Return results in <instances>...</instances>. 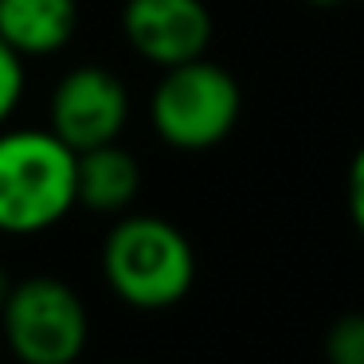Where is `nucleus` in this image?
I'll use <instances>...</instances> for the list:
<instances>
[{
	"instance_id": "f257e3e1",
	"label": "nucleus",
	"mask_w": 364,
	"mask_h": 364,
	"mask_svg": "<svg viewBox=\"0 0 364 364\" xmlns=\"http://www.w3.org/2000/svg\"><path fill=\"white\" fill-rule=\"evenodd\" d=\"M102 278L134 309H168L196 282V251L173 220L122 215L102 243Z\"/></svg>"
},
{
	"instance_id": "7ed1b4c3",
	"label": "nucleus",
	"mask_w": 364,
	"mask_h": 364,
	"mask_svg": "<svg viewBox=\"0 0 364 364\" xmlns=\"http://www.w3.org/2000/svg\"><path fill=\"white\" fill-rule=\"evenodd\" d=\"M243 114V90L228 67L212 59L165 67L149 95V122L157 137L173 149L204 153L228 141Z\"/></svg>"
},
{
	"instance_id": "39448f33",
	"label": "nucleus",
	"mask_w": 364,
	"mask_h": 364,
	"mask_svg": "<svg viewBox=\"0 0 364 364\" xmlns=\"http://www.w3.org/2000/svg\"><path fill=\"white\" fill-rule=\"evenodd\" d=\"M129 122V90L110 67L79 63L55 82L48 102V129L75 153L110 145Z\"/></svg>"
},
{
	"instance_id": "f03ea898",
	"label": "nucleus",
	"mask_w": 364,
	"mask_h": 364,
	"mask_svg": "<svg viewBox=\"0 0 364 364\" xmlns=\"http://www.w3.org/2000/svg\"><path fill=\"white\" fill-rule=\"evenodd\" d=\"M75 208L71 145L51 129H0V235H40Z\"/></svg>"
},
{
	"instance_id": "20e7f679",
	"label": "nucleus",
	"mask_w": 364,
	"mask_h": 364,
	"mask_svg": "<svg viewBox=\"0 0 364 364\" xmlns=\"http://www.w3.org/2000/svg\"><path fill=\"white\" fill-rule=\"evenodd\" d=\"M0 329L20 364H75L87 353L90 317L71 282L32 274L12 282L0 306Z\"/></svg>"
},
{
	"instance_id": "ddd939ff",
	"label": "nucleus",
	"mask_w": 364,
	"mask_h": 364,
	"mask_svg": "<svg viewBox=\"0 0 364 364\" xmlns=\"http://www.w3.org/2000/svg\"><path fill=\"white\" fill-rule=\"evenodd\" d=\"M306 4H314V9H333V4H341V0H306Z\"/></svg>"
},
{
	"instance_id": "1a4fd4ad",
	"label": "nucleus",
	"mask_w": 364,
	"mask_h": 364,
	"mask_svg": "<svg viewBox=\"0 0 364 364\" xmlns=\"http://www.w3.org/2000/svg\"><path fill=\"white\" fill-rule=\"evenodd\" d=\"M325 360L329 364H364V309H348L325 333Z\"/></svg>"
},
{
	"instance_id": "423d86ee",
	"label": "nucleus",
	"mask_w": 364,
	"mask_h": 364,
	"mask_svg": "<svg viewBox=\"0 0 364 364\" xmlns=\"http://www.w3.org/2000/svg\"><path fill=\"white\" fill-rule=\"evenodd\" d=\"M122 32L145 63L165 71L204 55L215 20L204 0H126Z\"/></svg>"
},
{
	"instance_id": "0eeeda50",
	"label": "nucleus",
	"mask_w": 364,
	"mask_h": 364,
	"mask_svg": "<svg viewBox=\"0 0 364 364\" xmlns=\"http://www.w3.org/2000/svg\"><path fill=\"white\" fill-rule=\"evenodd\" d=\"M141 192V165L118 141L75 153V200L87 212L122 215Z\"/></svg>"
},
{
	"instance_id": "9d476101",
	"label": "nucleus",
	"mask_w": 364,
	"mask_h": 364,
	"mask_svg": "<svg viewBox=\"0 0 364 364\" xmlns=\"http://www.w3.org/2000/svg\"><path fill=\"white\" fill-rule=\"evenodd\" d=\"M24 55H16V51L9 48V43L0 40V129H4V122L16 114L20 98H24Z\"/></svg>"
},
{
	"instance_id": "6e6552de",
	"label": "nucleus",
	"mask_w": 364,
	"mask_h": 364,
	"mask_svg": "<svg viewBox=\"0 0 364 364\" xmlns=\"http://www.w3.org/2000/svg\"><path fill=\"white\" fill-rule=\"evenodd\" d=\"M79 28L75 0H0V40L16 55H55Z\"/></svg>"
},
{
	"instance_id": "9b49d317",
	"label": "nucleus",
	"mask_w": 364,
	"mask_h": 364,
	"mask_svg": "<svg viewBox=\"0 0 364 364\" xmlns=\"http://www.w3.org/2000/svg\"><path fill=\"white\" fill-rule=\"evenodd\" d=\"M345 200H348V215H353L356 231H360V235H364V145H360V149H356L353 165H348Z\"/></svg>"
},
{
	"instance_id": "f8f14e48",
	"label": "nucleus",
	"mask_w": 364,
	"mask_h": 364,
	"mask_svg": "<svg viewBox=\"0 0 364 364\" xmlns=\"http://www.w3.org/2000/svg\"><path fill=\"white\" fill-rule=\"evenodd\" d=\"M9 290H12V278H9V270L0 267V306H4V298H9Z\"/></svg>"
}]
</instances>
